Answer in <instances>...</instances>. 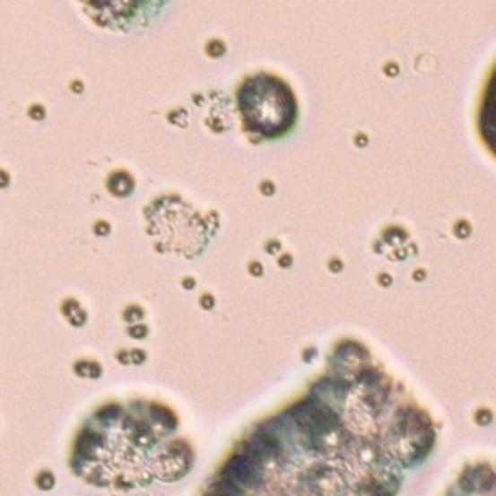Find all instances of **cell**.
I'll use <instances>...</instances> for the list:
<instances>
[{"label": "cell", "instance_id": "3", "mask_svg": "<svg viewBox=\"0 0 496 496\" xmlns=\"http://www.w3.org/2000/svg\"><path fill=\"white\" fill-rule=\"evenodd\" d=\"M477 130L485 148L496 157V65L491 70L485 90H483L477 111Z\"/></svg>", "mask_w": 496, "mask_h": 496}, {"label": "cell", "instance_id": "2", "mask_svg": "<svg viewBox=\"0 0 496 496\" xmlns=\"http://www.w3.org/2000/svg\"><path fill=\"white\" fill-rule=\"evenodd\" d=\"M101 23L111 28H130L148 18L157 0H83Z\"/></svg>", "mask_w": 496, "mask_h": 496}, {"label": "cell", "instance_id": "1", "mask_svg": "<svg viewBox=\"0 0 496 496\" xmlns=\"http://www.w3.org/2000/svg\"><path fill=\"white\" fill-rule=\"evenodd\" d=\"M237 107L240 123L252 142L285 138L299 120V101L292 86L283 78L265 72L240 83Z\"/></svg>", "mask_w": 496, "mask_h": 496}]
</instances>
